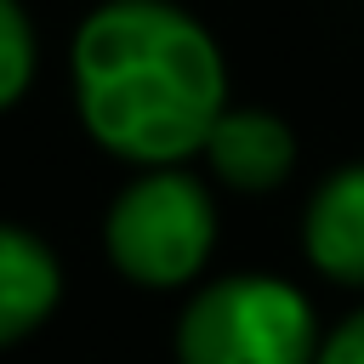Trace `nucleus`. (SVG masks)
<instances>
[{"label":"nucleus","mask_w":364,"mask_h":364,"mask_svg":"<svg viewBox=\"0 0 364 364\" xmlns=\"http://www.w3.org/2000/svg\"><path fill=\"white\" fill-rule=\"evenodd\" d=\"M301 250L324 279L364 284V159L318 182L301 216Z\"/></svg>","instance_id":"nucleus-5"},{"label":"nucleus","mask_w":364,"mask_h":364,"mask_svg":"<svg viewBox=\"0 0 364 364\" xmlns=\"http://www.w3.org/2000/svg\"><path fill=\"white\" fill-rule=\"evenodd\" d=\"M34 80V28L17 0H0V108H11Z\"/></svg>","instance_id":"nucleus-7"},{"label":"nucleus","mask_w":364,"mask_h":364,"mask_svg":"<svg viewBox=\"0 0 364 364\" xmlns=\"http://www.w3.org/2000/svg\"><path fill=\"white\" fill-rule=\"evenodd\" d=\"M199 154L210 159V176H216V182H228V188H239V193H267V188H279V182L290 176V165H296V136H290V125H284L279 114H267V108H228V114L210 125V136H205Z\"/></svg>","instance_id":"nucleus-4"},{"label":"nucleus","mask_w":364,"mask_h":364,"mask_svg":"<svg viewBox=\"0 0 364 364\" xmlns=\"http://www.w3.org/2000/svg\"><path fill=\"white\" fill-rule=\"evenodd\" d=\"M102 239L125 279H136L148 290H171L205 267V256L216 245V205H210L205 182L176 165L142 171L108 205Z\"/></svg>","instance_id":"nucleus-3"},{"label":"nucleus","mask_w":364,"mask_h":364,"mask_svg":"<svg viewBox=\"0 0 364 364\" xmlns=\"http://www.w3.org/2000/svg\"><path fill=\"white\" fill-rule=\"evenodd\" d=\"M57 284L63 279H57L51 250L34 233L0 222V347L23 341L57 307Z\"/></svg>","instance_id":"nucleus-6"},{"label":"nucleus","mask_w":364,"mask_h":364,"mask_svg":"<svg viewBox=\"0 0 364 364\" xmlns=\"http://www.w3.org/2000/svg\"><path fill=\"white\" fill-rule=\"evenodd\" d=\"M313 364H364V307L347 313L324 341H318V358Z\"/></svg>","instance_id":"nucleus-8"},{"label":"nucleus","mask_w":364,"mask_h":364,"mask_svg":"<svg viewBox=\"0 0 364 364\" xmlns=\"http://www.w3.org/2000/svg\"><path fill=\"white\" fill-rule=\"evenodd\" d=\"M182 364H313L318 324L296 284L233 273L205 284L176 324Z\"/></svg>","instance_id":"nucleus-2"},{"label":"nucleus","mask_w":364,"mask_h":364,"mask_svg":"<svg viewBox=\"0 0 364 364\" xmlns=\"http://www.w3.org/2000/svg\"><path fill=\"white\" fill-rule=\"evenodd\" d=\"M74 102L108 154L165 171L228 114V68L176 0H102L74 34Z\"/></svg>","instance_id":"nucleus-1"}]
</instances>
